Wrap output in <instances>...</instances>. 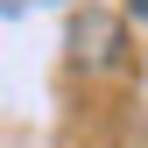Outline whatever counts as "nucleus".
Returning a JSON list of instances; mask_svg holds the SVG:
<instances>
[{"label":"nucleus","instance_id":"1","mask_svg":"<svg viewBox=\"0 0 148 148\" xmlns=\"http://www.w3.org/2000/svg\"><path fill=\"white\" fill-rule=\"evenodd\" d=\"M28 7H49V0H0V14H28Z\"/></svg>","mask_w":148,"mask_h":148},{"label":"nucleus","instance_id":"2","mask_svg":"<svg viewBox=\"0 0 148 148\" xmlns=\"http://www.w3.org/2000/svg\"><path fill=\"white\" fill-rule=\"evenodd\" d=\"M127 7H134V21H148V0H127Z\"/></svg>","mask_w":148,"mask_h":148}]
</instances>
